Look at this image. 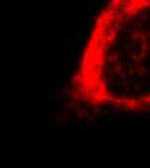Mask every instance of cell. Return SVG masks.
Wrapping results in <instances>:
<instances>
[{"label":"cell","instance_id":"6da1fadb","mask_svg":"<svg viewBox=\"0 0 150 168\" xmlns=\"http://www.w3.org/2000/svg\"><path fill=\"white\" fill-rule=\"evenodd\" d=\"M93 109L150 110V0H109L96 16L70 81Z\"/></svg>","mask_w":150,"mask_h":168}]
</instances>
